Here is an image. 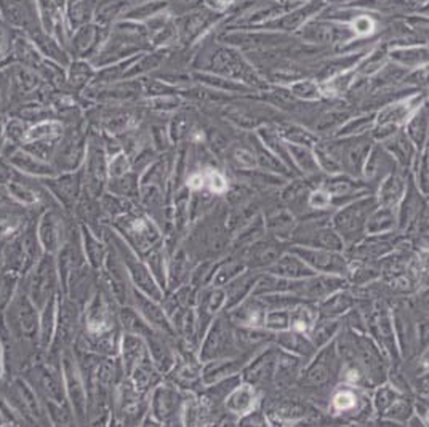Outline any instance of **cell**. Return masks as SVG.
<instances>
[{
    "instance_id": "cell-4",
    "label": "cell",
    "mask_w": 429,
    "mask_h": 427,
    "mask_svg": "<svg viewBox=\"0 0 429 427\" xmlns=\"http://www.w3.org/2000/svg\"><path fill=\"white\" fill-rule=\"evenodd\" d=\"M51 124H53V122H48V124H42L39 126L32 128V130L26 135V139H27V141H31V139H39V138H45V136H50V135H56V133H58L56 130H53V131L48 130L47 131V128H50Z\"/></svg>"
},
{
    "instance_id": "cell-6",
    "label": "cell",
    "mask_w": 429,
    "mask_h": 427,
    "mask_svg": "<svg viewBox=\"0 0 429 427\" xmlns=\"http://www.w3.org/2000/svg\"><path fill=\"white\" fill-rule=\"evenodd\" d=\"M208 176H210L211 189H213V191H216V192L225 191V189H226V182H225V179H223L218 173H208Z\"/></svg>"
},
{
    "instance_id": "cell-7",
    "label": "cell",
    "mask_w": 429,
    "mask_h": 427,
    "mask_svg": "<svg viewBox=\"0 0 429 427\" xmlns=\"http://www.w3.org/2000/svg\"><path fill=\"white\" fill-rule=\"evenodd\" d=\"M187 184H189L191 187H194V189L201 187V186L203 184V176H202V175H194V176H192V178L189 179V182H187Z\"/></svg>"
},
{
    "instance_id": "cell-2",
    "label": "cell",
    "mask_w": 429,
    "mask_h": 427,
    "mask_svg": "<svg viewBox=\"0 0 429 427\" xmlns=\"http://www.w3.org/2000/svg\"><path fill=\"white\" fill-rule=\"evenodd\" d=\"M303 256L311 262L314 267L317 269H324V271H336L338 267L344 262L341 259H338V256H331L330 253H324V251H304Z\"/></svg>"
},
{
    "instance_id": "cell-3",
    "label": "cell",
    "mask_w": 429,
    "mask_h": 427,
    "mask_svg": "<svg viewBox=\"0 0 429 427\" xmlns=\"http://www.w3.org/2000/svg\"><path fill=\"white\" fill-rule=\"evenodd\" d=\"M276 271L280 274H283V276H292V277H303V276H311L312 271L307 269L306 266H303L301 262L293 258V256H287L285 259H282L279 264H277Z\"/></svg>"
},
{
    "instance_id": "cell-1",
    "label": "cell",
    "mask_w": 429,
    "mask_h": 427,
    "mask_svg": "<svg viewBox=\"0 0 429 427\" xmlns=\"http://www.w3.org/2000/svg\"><path fill=\"white\" fill-rule=\"evenodd\" d=\"M365 205L349 206V208L343 210L336 216V227L341 230V234H344L346 237H353L354 234L360 232V227L364 224V216L372 210L370 205L368 206Z\"/></svg>"
},
{
    "instance_id": "cell-5",
    "label": "cell",
    "mask_w": 429,
    "mask_h": 427,
    "mask_svg": "<svg viewBox=\"0 0 429 427\" xmlns=\"http://www.w3.org/2000/svg\"><path fill=\"white\" fill-rule=\"evenodd\" d=\"M355 405V399L353 394L349 392H341L338 394L335 397V406L338 408V410H349V408H353Z\"/></svg>"
}]
</instances>
